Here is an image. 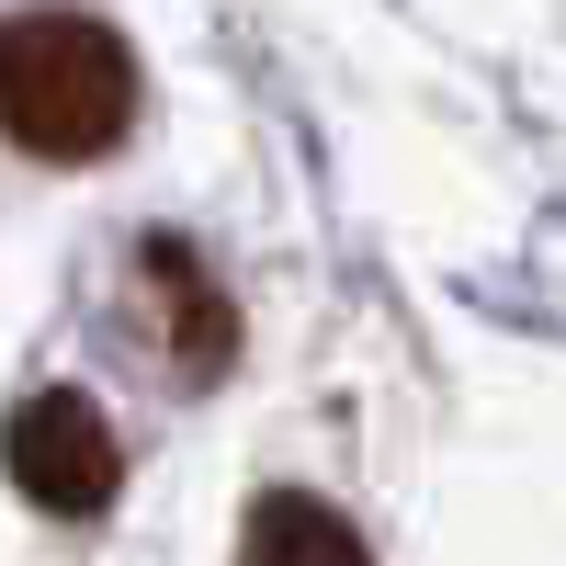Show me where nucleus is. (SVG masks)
I'll list each match as a JSON object with an SVG mask.
<instances>
[{
	"label": "nucleus",
	"mask_w": 566,
	"mask_h": 566,
	"mask_svg": "<svg viewBox=\"0 0 566 566\" xmlns=\"http://www.w3.org/2000/svg\"><path fill=\"white\" fill-rule=\"evenodd\" d=\"M136 283H159V295H170L159 317H170L181 363H193V374H216V363H227V340H239V328H227V295L205 283V261L181 250V239H148V250H136Z\"/></svg>",
	"instance_id": "7ed1b4c3"
},
{
	"label": "nucleus",
	"mask_w": 566,
	"mask_h": 566,
	"mask_svg": "<svg viewBox=\"0 0 566 566\" xmlns=\"http://www.w3.org/2000/svg\"><path fill=\"white\" fill-rule=\"evenodd\" d=\"M0 476H12L34 510H57V522H91V510H114L125 453H114L103 408H91L80 386H45V397H23L12 419H0Z\"/></svg>",
	"instance_id": "f03ea898"
},
{
	"label": "nucleus",
	"mask_w": 566,
	"mask_h": 566,
	"mask_svg": "<svg viewBox=\"0 0 566 566\" xmlns=\"http://www.w3.org/2000/svg\"><path fill=\"white\" fill-rule=\"evenodd\" d=\"M136 125V57L91 12H0V136L23 159L91 170Z\"/></svg>",
	"instance_id": "f257e3e1"
},
{
	"label": "nucleus",
	"mask_w": 566,
	"mask_h": 566,
	"mask_svg": "<svg viewBox=\"0 0 566 566\" xmlns=\"http://www.w3.org/2000/svg\"><path fill=\"white\" fill-rule=\"evenodd\" d=\"M239 566H363V533H352L328 499L272 488V499L250 510V555H239Z\"/></svg>",
	"instance_id": "20e7f679"
}]
</instances>
